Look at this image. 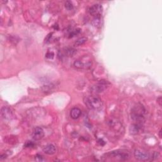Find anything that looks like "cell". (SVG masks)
Here are the masks:
<instances>
[{"label":"cell","instance_id":"18","mask_svg":"<svg viewBox=\"0 0 162 162\" xmlns=\"http://www.w3.org/2000/svg\"><path fill=\"white\" fill-rule=\"evenodd\" d=\"M161 97H159L157 99V102L158 103V104H160V106H161Z\"/></svg>","mask_w":162,"mask_h":162},{"label":"cell","instance_id":"15","mask_svg":"<svg viewBox=\"0 0 162 162\" xmlns=\"http://www.w3.org/2000/svg\"><path fill=\"white\" fill-rule=\"evenodd\" d=\"M87 39L85 37H81L79 39H78L75 42V45L77 46H81L82 45H84V44L87 41Z\"/></svg>","mask_w":162,"mask_h":162},{"label":"cell","instance_id":"19","mask_svg":"<svg viewBox=\"0 0 162 162\" xmlns=\"http://www.w3.org/2000/svg\"><path fill=\"white\" fill-rule=\"evenodd\" d=\"M159 136L160 138H161V130H160V133H159Z\"/></svg>","mask_w":162,"mask_h":162},{"label":"cell","instance_id":"14","mask_svg":"<svg viewBox=\"0 0 162 162\" xmlns=\"http://www.w3.org/2000/svg\"><path fill=\"white\" fill-rule=\"evenodd\" d=\"M93 24L96 27H99L102 25V17H94L93 20Z\"/></svg>","mask_w":162,"mask_h":162},{"label":"cell","instance_id":"8","mask_svg":"<svg viewBox=\"0 0 162 162\" xmlns=\"http://www.w3.org/2000/svg\"><path fill=\"white\" fill-rule=\"evenodd\" d=\"M44 135H45V132L41 127H37L34 129L32 134V138L34 140H36V141L40 140L44 137Z\"/></svg>","mask_w":162,"mask_h":162},{"label":"cell","instance_id":"4","mask_svg":"<svg viewBox=\"0 0 162 162\" xmlns=\"http://www.w3.org/2000/svg\"><path fill=\"white\" fill-rule=\"evenodd\" d=\"M108 83L105 81H101L98 84L93 86L91 87V92L93 93H100L103 92L107 88Z\"/></svg>","mask_w":162,"mask_h":162},{"label":"cell","instance_id":"10","mask_svg":"<svg viewBox=\"0 0 162 162\" xmlns=\"http://www.w3.org/2000/svg\"><path fill=\"white\" fill-rule=\"evenodd\" d=\"M141 125L142 124H134L132 125H131L130 128H129V131L130 133L131 134H138L140 131H141Z\"/></svg>","mask_w":162,"mask_h":162},{"label":"cell","instance_id":"2","mask_svg":"<svg viewBox=\"0 0 162 162\" xmlns=\"http://www.w3.org/2000/svg\"><path fill=\"white\" fill-rule=\"evenodd\" d=\"M84 103L90 110H100L103 108V102L98 96L93 95L86 97Z\"/></svg>","mask_w":162,"mask_h":162},{"label":"cell","instance_id":"13","mask_svg":"<svg viewBox=\"0 0 162 162\" xmlns=\"http://www.w3.org/2000/svg\"><path fill=\"white\" fill-rule=\"evenodd\" d=\"M76 53V50L72 48H66L64 49V54L67 56H72Z\"/></svg>","mask_w":162,"mask_h":162},{"label":"cell","instance_id":"16","mask_svg":"<svg viewBox=\"0 0 162 162\" xmlns=\"http://www.w3.org/2000/svg\"><path fill=\"white\" fill-rule=\"evenodd\" d=\"M65 8H66V9L68 10H71L73 9V5L72 3L70 1H67L65 2Z\"/></svg>","mask_w":162,"mask_h":162},{"label":"cell","instance_id":"6","mask_svg":"<svg viewBox=\"0 0 162 162\" xmlns=\"http://www.w3.org/2000/svg\"><path fill=\"white\" fill-rule=\"evenodd\" d=\"M134 157L137 160L139 161H146L150 160L151 157L150 155L147 153L146 152H144L141 150H135L134 153Z\"/></svg>","mask_w":162,"mask_h":162},{"label":"cell","instance_id":"3","mask_svg":"<svg viewBox=\"0 0 162 162\" xmlns=\"http://www.w3.org/2000/svg\"><path fill=\"white\" fill-rule=\"evenodd\" d=\"M107 157L113 158L119 160H125L130 158V155L128 151L127 150H117L114 151H112L106 154Z\"/></svg>","mask_w":162,"mask_h":162},{"label":"cell","instance_id":"12","mask_svg":"<svg viewBox=\"0 0 162 162\" xmlns=\"http://www.w3.org/2000/svg\"><path fill=\"white\" fill-rule=\"evenodd\" d=\"M1 115L3 118H4L5 119H10V118L12 116V113L8 108L3 107L1 109Z\"/></svg>","mask_w":162,"mask_h":162},{"label":"cell","instance_id":"9","mask_svg":"<svg viewBox=\"0 0 162 162\" xmlns=\"http://www.w3.org/2000/svg\"><path fill=\"white\" fill-rule=\"evenodd\" d=\"M43 151L47 155H54L56 153V147L53 144H48V145L44 147Z\"/></svg>","mask_w":162,"mask_h":162},{"label":"cell","instance_id":"17","mask_svg":"<svg viewBox=\"0 0 162 162\" xmlns=\"http://www.w3.org/2000/svg\"><path fill=\"white\" fill-rule=\"evenodd\" d=\"M80 32V29H76V30H72V31L70 33V36L69 37H73L74 36H76V35L77 34H78Z\"/></svg>","mask_w":162,"mask_h":162},{"label":"cell","instance_id":"1","mask_svg":"<svg viewBox=\"0 0 162 162\" xmlns=\"http://www.w3.org/2000/svg\"><path fill=\"white\" fill-rule=\"evenodd\" d=\"M146 110L143 104L138 103L135 104L131 110V117L134 122L138 124H142V122L144 120V114Z\"/></svg>","mask_w":162,"mask_h":162},{"label":"cell","instance_id":"11","mask_svg":"<svg viewBox=\"0 0 162 162\" xmlns=\"http://www.w3.org/2000/svg\"><path fill=\"white\" fill-rule=\"evenodd\" d=\"M81 110L78 108H73L71 111V117L73 119H77L81 115Z\"/></svg>","mask_w":162,"mask_h":162},{"label":"cell","instance_id":"5","mask_svg":"<svg viewBox=\"0 0 162 162\" xmlns=\"http://www.w3.org/2000/svg\"><path fill=\"white\" fill-rule=\"evenodd\" d=\"M92 65V62L90 60L84 62L81 60H76L73 63V66L78 70H87L89 69Z\"/></svg>","mask_w":162,"mask_h":162},{"label":"cell","instance_id":"7","mask_svg":"<svg viewBox=\"0 0 162 162\" xmlns=\"http://www.w3.org/2000/svg\"><path fill=\"white\" fill-rule=\"evenodd\" d=\"M89 14L91 15H93L94 17H102V14L103 12L102 6L100 5L99 4H95V5H93L89 8Z\"/></svg>","mask_w":162,"mask_h":162}]
</instances>
